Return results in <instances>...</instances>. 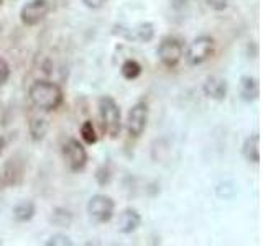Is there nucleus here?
<instances>
[{
  "instance_id": "f257e3e1",
  "label": "nucleus",
  "mask_w": 263,
  "mask_h": 246,
  "mask_svg": "<svg viewBox=\"0 0 263 246\" xmlns=\"http://www.w3.org/2000/svg\"><path fill=\"white\" fill-rule=\"evenodd\" d=\"M31 104L43 112H53L63 104V90L51 80H35L28 89Z\"/></svg>"
},
{
  "instance_id": "f03ea898",
  "label": "nucleus",
  "mask_w": 263,
  "mask_h": 246,
  "mask_svg": "<svg viewBox=\"0 0 263 246\" xmlns=\"http://www.w3.org/2000/svg\"><path fill=\"white\" fill-rule=\"evenodd\" d=\"M99 120H101L102 131L110 138H117L120 133V109L112 97L104 95L99 98Z\"/></svg>"
},
{
  "instance_id": "7ed1b4c3",
  "label": "nucleus",
  "mask_w": 263,
  "mask_h": 246,
  "mask_svg": "<svg viewBox=\"0 0 263 246\" xmlns=\"http://www.w3.org/2000/svg\"><path fill=\"white\" fill-rule=\"evenodd\" d=\"M114 200L104 194H96L87 202V215L94 223H107L114 217Z\"/></svg>"
},
{
  "instance_id": "20e7f679",
  "label": "nucleus",
  "mask_w": 263,
  "mask_h": 246,
  "mask_svg": "<svg viewBox=\"0 0 263 246\" xmlns=\"http://www.w3.org/2000/svg\"><path fill=\"white\" fill-rule=\"evenodd\" d=\"M212 51H214V39L208 35H201L189 43L186 51V61L191 66H199L209 59Z\"/></svg>"
},
{
  "instance_id": "39448f33",
  "label": "nucleus",
  "mask_w": 263,
  "mask_h": 246,
  "mask_svg": "<svg viewBox=\"0 0 263 246\" xmlns=\"http://www.w3.org/2000/svg\"><path fill=\"white\" fill-rule=\"evenodd\" d=\"M49 8L51 5L48 0H27L20 8V20L25 27H35L45 20Z\"/></svg>"
},
{
  "instance_id": "423d86ee",
  "label": "nucleus",
  "mask_w": 263,
  "mask_h": 246,
  "mask_svg": "<svg viewBox=\"0 0 263 246\" xmlns=\"http://www.w3.org/2000/svg\"><path fill=\"white\" fill-rule=\"evenodd\" d=\"M184 56L183 43L175 36H166L161 39L158 46V57L166 68H176L181 57Z\"/></svg>"
},
{
  "instance_id": "0eeeda50",
  "label": "nucleus",
  "mask_w": 263,
  "mask_h": 246,
  "mask_svg": "<svg viewBox=\"0 0 263 246\" xmlns=\"http://www.w3.org/2000/svg\"><path fill=\"white\" fill-rule=\"evenodd\" d=\"M148 115H150V110H148V105L145 102H137L128 110L125 125L132 138H138L143 135V131L148 125Z\"/></svg>"
},
{
  "instance_id": "6e6552de",
  "label": "nucleus",
  "mask_w": 263,
  "mask_h": 246,
  "mask_svg": "<svg viewBox=\"0 0 263 246\" xmlns=\"http://www.w3.org/2000/svg\"><path fill=\"white\" fill-rule=\"evenodd\" d=\"M63 154L64 159L68 161V166L72 172H79L86 168L87 164V151L78 139L69 138L63 145Z\"/></svg>"
},
{
  "instance_id": "1a4fd4ad",
  "label": "nucleus",
  "mask_w": 263,
  "mask_h": 246,
  "mask_svg": "<svg viewBox=\"0 0 263 246\" xmlns=\"http://www.w3.org/2000/svg\"><path fill=\"white\" fill-rule=\"evenodd\" d=\"M227 80L224 77L220 76H211L205 79L204 86H202V90L205 97L212 98V100H224V98L227 97Z\"/></svg>"
},
{
  "instance_id": "9d476101",
  "label": "nucleus",
  "mask_w": 263,
  "mask_h": 246,
  "mask_svg": "<svg viewBox=\"0 0 263 246\" xmlns=\"http://www.w3.org/2000/svg\"><path fill=\"white\" fill-rule=\"evenodd\" d=\"M22 176V166L18 161L7 159L0 166V186L2 187H12L20 180Z\"/></svg>"
},
{
  "instance_id": "9b49d317",
  "label": "nucleus",
  "mask_w": 263,
  "mask_h": 246,
  "mask_svg": "<svg viewBox=\"0 0 263 246\" xmlns=\"http://www.w3.org/2000/svg\"><path fill=\"white\" fill-rule=\"evenodd\" d=\"M140 223H142V217H140V213L135 209H125L119 215L117 228L122 235H130L140 227Z\"/></svg>"
},
{
  "instance_id": "f8f14e48",
  "label": "nucleus",
  "mask_w": 263,
  "mask_h": 246,
  "mask_svg": "<svg viewBox=\"0 0 263 246\" xmlns=\"http://www.w3.org/2000/svg\"><path fill=\"white\" fill-rule=\"evenodd\" d=\"M123 36L127 39H132V41H138V43H148V41H152L153 36H155V28L152 23L148 22H143V23H138L137 27L130 28V30H125V33H122Z\"/></svg>"
},
{
  "instance_id": "ddd939ff",
  "label": "nucleus",
  "mask_w": 263,
  "mask_h": 246,
  "mask_svg": "<svg viewBox=\"0 0 263 246\" xmlns=\"http://www.w3.org/2000/svg\"><path fill=\"white\" fill-rule=\"evenodd\" d=\"M242 154L247 161L258 164L260 162V135H250L242 145Z\"/></svg>"
},
{
  "instance_id": "4468645a",
  "label": "nucleus",
  "mask_w": 263,
  "mask_h": 246,
  "mask_svg": "<svg viewBox=\"0 0 263 246\" xmlns=\"http://www.w3.org/2000/svg\"><path fill=\"white\" fill-rule=\"evenodd\" d=\"M35 212H36V207L31 200H20L12 209V217L15 221H18V223H25V221H30L35 217Z\"/></svg>"
},
{
  "instance_id": "2eb2a0df",
  "label": "nucleus",
  "mask_w": 263,
  "mask_h": 246,
  "mask_svg": "<svg viewBox=\"0 0 263 246\" xmlns=\"http://www.w3.org/2000/svg\"><path fill=\"white\" fill-rule=\"evenodd\" d=\"M240 94L245 102H253L260 97V84L255 77L243 76L240 79Z\"/></svg>"
},
{
  "instance_id": "dca6fc26",
  "label": "nucleus",
  "mask_w": 263,
  "mask_h": 246,
  "mask_svg": "<svg viewBox=\"0 0 263 246\" xmlns=\"http://www.w3.org/2000/svg\"><path fill=\"white\" fill-rule=\"evenodd\" d=\"M49 130V123L46 118H41V117H35L31 118L30 121V135L33 141H41Z\"/></svg>"
},
{
  "instance_id": "f3484780",
  "label": "nucleus",
  "mask_w": 263,
  "mask_h": 246,
  "mask_svg": "<svg viewBox=\"0 0 263 246\" xmlns=\"http://www.w3.org/2000/svg\"><path fill=\"white\" fill-rule=\"evenodd\" d=\"M49 221H51L53 225L56 227H71L72 223V213L66 209H61L58 207L53 210L51 217H49Z\"/></svg>"
},
{
  "instance_id": "a211bd4d",
  "label": "nucleus",
  "mask_w": 263,
  "mask_h": 246,
  "mask_svg": "<svg viewBox=\"0 0 263 246\" xmlns=\"http://www.w3.org/2000/svg\"><path fill=\"white\" fill-rule=\"evenodd\" d=\"M120 72L127 80H134L140 76V74H142V66H140L135 59H127L122 64Z\"/></svg>"
},
{
  "instance_id": "6ab92c4d",
  "label": "nucleus",
  "mask_w": 263,
  "mask_h": 246,
  "mask_svg": "<svg viewBox=\"0 0 263 246\" xmlns=\"http://www.w3.org/2000/svg\"><path fill=\"white\" fill-rule=\"evenodd\" d=\"M81 136L82 139L87 143V145H94L97 141V135H96V130H94V125L90 120H86L84 123H82L81 127Z\"/></svg>"
},
{
  "instance_id": "aec40b11",
  "label": "nucleus",
  "mask_w": 263,
  "mask_h": 246,
  "mask_svg": "<svg viewBox=\"0 0 263 246\" xmlns=\"http://www.w3.org/2000/svg\"><path fill=\"white\" fill-rule=\"evenodd\" d=\"M46 246H72V241L69 236H66L63 233H56L53 235L49 240L45 243Z\"/></svg>"
},
{
  "instance_id": "412c9836",
  "label": "nucleus",
  "mask_w": 263,
  "mask_h": 246,
  "mask_svg": "<svg viewBox=\"0 0 263 246\" xmlns=\"http://www.w3.org/2000/svg\"><path fill=\"white\" fill-rule=\"evenodd\" d=\"M110 169L107 168V166H102V168H99L97 169V174H96V179H97V182L101 184V186H105V184H109L110 182Z\"/></svg>"
},
{
  "instance_id": "4be33fe9",
  "label": "nucleus",
  "mask_w": 263,
  "mask_h": 246,
  "mask_svg": "<svg viewBox=\"0 0 263 246\" xmlns=\"http://www.w3.org/2000/svg\"><path fill=\"white\" fill-rule=\"evenodd\" d=\"M8 77H10V66L4 57H0V86H5Z\"/></svg>"
},
{
  "instance_id": "5701e85b",
  "label": "nucleus",
  "mask_w": 263,
  "mask_h": 246,
  "mask_svg": "<svg viewBox=\"0 0 263 246\" xmlns=\"http://www.w3.org/2000/svg\"><path fill=\"white\" fill-rule=\"evenodd\" d=\"M205 4H208L212 8V10L222 12V10H226V8H227L229 0H205Z\"/></svg>"
},
{
  "instance_id": "b1692460",
  "label": "nucleus",
  "mask_w": 263,
  "mask_h": 246,
  "mask_svg": "<svg viewBox=\"0 0 263 246\" xmlns=\"http://www.w3.org/2000/svg\"><path fill=\"white\" fill-rule=\"evenodd\" d=\"M109 0H82V4H84L87 8L90 10H99V8H102Z\"/></svg>"
},
{
  "instance_id": "393cba45",
  "label": "nucleus",
  "mask_w": 263,
  "mask_h": 246,
  "mask_svg": "<svg viewBox=\"0 0 263 246\" xmlns=\"http://www.w3.org/2000/svg\"><path fill=\"white\" fill-rule=\"evenodd\" d=\"M5 145H7V141H5V138L0 135V156H2V153H4V150H5Z\"/></svg>"
},
{
  "instance_id": "a878e982",
  "label": "nucleus",
  "mask_w": 263,
  "mask_h": 246,
  "mask_svg": "<svg viewBox=\"0 0 263 246\" xmlns=\"http://www.w3.org/2000/svg\"><path fill=\"white\" fill-rule=\"evenodd\" d=\"M0 5H2V0H0Z\"/></svg>"
},
{
  "instance_id": "bb28decb",
  "label": "nucleus",
  "mask_w": 263,
  "mask_h": 246,
  "mask_svg": "<svg viewBox=\"0 0 263 246\" xmlns=\"http://www.w3.org/2000/svg\"><path fill=\"white\" fill-rule=\"evenodd\" d=\"M0 244H2V241H0Z\"/></svg>"
}]
</instances>
